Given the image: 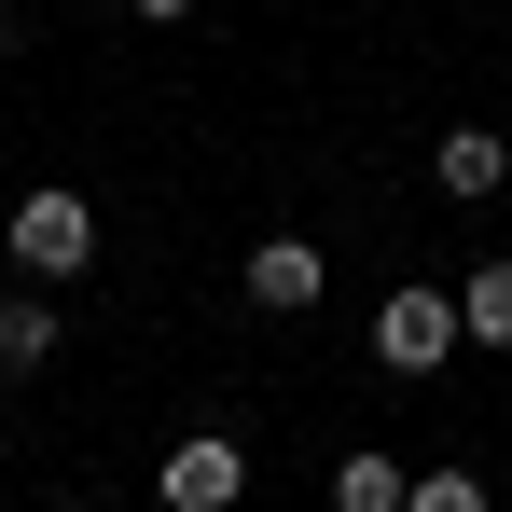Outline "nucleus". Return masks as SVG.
<instances>
[{"mask_svg":"<svg viewBox=\"0 0 512 512\" xmlns=\"http://www.w3.org/2000/svg\"><path fill=\"white\" fill-rule=\"evenodd\" d=\"M0 250L28 263V291H56V277H84V263H97V208L70 194V180H42V194H14Z\"/></svg>","mask_w":512,"mask_h":512,"instance_id":"nucleus-1","label":"nucleus"},{"mask_svg":"<svg viewBox=\"0 0 512 512\" xmlns=\"http://www.w3.org/2000/svg\"><path fill=\"white\" fill-rule=\"evenodd\" d=\"M457 291H416V277H402V291H388V305H374V360H388V374H443V360H457Z\"/></svg>","mask_w":512,"mask_h":512,"instance_id":"nucleus-2","label":"nucleus"},{"mask_svg":"<svg viewBox=\"0 0 512 512\" xmlns=\"http://www.w3.org/2000/svg\"><path fill=\"white\" fill-rule=\"evenodd\" d=\"M236 485H250V443H222V429L167 443V471H153V499H167V512H236Z\"/></svg>","mask_w":512,"mask_h":512,"instance_id":"nucleus-3","label":"nucleus"},{"mask_svg":"<svg viewBox=\"0 0 512 512\" xmlns=\"http://www.w3.org/2000/svg\"><path fill=\"white\" fill-rule=\"evenodd\" d=\"M319 291H333V263L305 250V236H263V250H250V305H277V319H305Z\"/></svg>","mask_w":512,"mask_h":512,"instance_id":"nucleus-4","label":"nucleus"},{"mask_svg":"<svg viewBox=\"0 0 512 512\" xmlns=\"http://www.w3.org/2000/svg\"><path fill=\"white\" fill-rule=\"evenodd\" d=\"M429 180H443V194H499V180H512V139H499V125H443Z\"/></svg>","mask_w":512,"mask_h":512,"instance_id":"nucleus-5","label":"nucleus"},{"mask_svg":"<svg viewBox=\"0 0 512 512\" xmlns=\"http://www.w3.org/2000/svg\"><path fill=\"white\" fill-rule=\"evenodd\" d=\"M333 512H416V471L388 443H360V457H333Z\"/></svg>","mask_w":512,"mask_h":512,"instance_id":"nucleus-6","label":"nucleus"},{"mask_svg":"<svg viewBox=\"0 0 512 512\" xmlns=\"http://www.w3.org/2000/svg\"><path fill=\"white\" fill-rule=\"evenodd\" d=\"M42 360H56V305L42 291H0V388H28Z\"/></svg>","mask_w":512,"mask_h":512,"instance_id":"nucleus-7","label":"nucleus"},{"mask_svg":"<svg viewBox=\"0 0 512 512\" xmlns=\"http://www.w3.org/2000/svg\"><path fill=\"white\" fill-rule=\"evenodd\" d=\"M457 333H471V346H512V263H471V277H457Z\"/></svg>","mask_w":512,"mask_h":512,"instance_id":"nucleus-8","label":"nucleus"},{"mask_svg":"<svg viewBox=\"0 0 512 512\" xmlns=\"http://www.w3.org/2000/svg\"><path fill=\"white\" fill-rule=\"evenodd\" d=\"M416 512H485V471H416Z\"/></svg>","mask_w":512,"mask_h":512,"instance_id":"nucleus-9","label":"nucleus"},{"mask_svg":"<svg viewBox=\"0 0 512 512\" xmlns=\"http://www.w3.org/2000/svg\"><path fill=\"white\" fill-rule=\"evenodd\" d=\"M125 14H153V28H167V14H194V0H125Z\"/></svg>","mask_w":512,"mask_h":512,"instance_id":"nucleus-10","label":"nucleus"}]
</instances>
